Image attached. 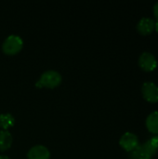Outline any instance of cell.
I'll list each match as a JSON object with an SVG mask.
<instances>
[{"instance_id": "obj_1", "label": "cell", "mask_w": 158, "mask_h": 159, "mask_svg": "<svg viewBox=\"0 0 158 159\" xmlns=\"http://www.w3.org/2000/svg\"><path fill=\"white\" fill-rule=\"evenodd\" d=\"M158 147L151 141L148 140L142 144H139L132 152L129 153L130 159H152L157 153Z\"/></svg>"}, {"instance_id": "obj_2", "label": "cell", "mask_w": 158, "mask_h": 159, "mask_svg": "<svg viewBox=\"0 0 158 159\" xmlns=\"http://www.w3.org/2000/svg\"><path fill=\"white\" fill-rule=\"evenodd\" d=\"M62 77L61 74L55 70H47L44 72L35 86L37 88H48L54 89L61 83Z\"/></svg>"}, {"instance_id": "obj_3", "label": "cell", "mask_w": 158, "mask_h": 159, "mask_svg": "<svg viewBox=\"0 0 158 159\" xmlns=\"http://www.w3.org/2000/svg\"><path fill=\"white\" fill-rule=\"evenodd\" d=\"M23 47V40L20 35L10 34L2 44V51L7 55H15L19 53Z\"/></svg>"}, {"instance_id": "obj_4", "label": "cell", "mask_w": 158, "mask_h": 159, "mask_svg": "<svg viewBox=\"0 0 158 159\" xmlns=\"http://www.w3.org/2000/svg\"><path fill=\"white\" fill-rule=\"evenodd\" d=\"M139 65L145 72H153L157 67V60L154 54L142 52L139 57Z\"/></svg>"}, {"instance_id": "obj_5", "label": "cell", "mask_w": 158, "mask_h": 159, "mask_svg": "<svg viewBox=\"0 0 158 159\" xmlns=\"http://www.w3.org/2000/svg\"><path fill=\"white\" fill-rule=\"evenodd\" d=\"M119 144H120V146L125 151L130 153L135 148L138 147L140 143H139L138 137L134 133H132V132H126V133H124L121 136V138L119 140Z\"/></svg>"}, {"instance_id": "obj_6", "label": "cell", "mask_w": 158, "mask_h": 159, "mask_svg": "<svg viewBox=\"0 0 158 159\" xmlns=\"http://www.w3.org/2000/svg\"><path fill=\"white\" fill-rule=\"evenodd\" d=\"M143 99L151 103L158 102V86L153 82H145L142 87Z\"/></svg>"}, {"instance_id": "obj_7", "label": "cell", "mask_w": 158, "mask_h": 159, "mask_svg": "<svg viewBox=\"0 0 158 159\" xmlns=\"http://www.w3.org/2000/svg\"><path fill=\"white\" fill-rule=\"evenodd\" d=\"M49 150L41 144L33 146L27 153V159H49Z\"/></svg>"}, {"instance_id": "obj_8", "label": "cell", "mask_w": 158, "mask_h": 159, "mask_svg": "<svg viewBox=\"0 0 158 159\" xmlns=\"http://www.w3.org/2000/svg\"><path fill=\"white\" fill-rule=\"evenodd\" d=\"M155 23L156 20H154V19L152 18H148V17L142 18L137 24V31L142 35H148L154 32Z\"/></svg>"}, {"instance_id": "obj_9", "label": "cell", "mask_w": 158, "mask_h": 159, "mask_svg": "<svg viewBox=\"0 0 158 159\" xmlns=\"http://www.w3.org/2000/svg\"><path fill=\"white\" fill-rule=\"evenodd\" d=\"M13 138L9 131L1 130L0 131V151L4 152L9 149L12 145Z\"/></svg>"}, {"instance_id": "obj_10", "label": "cell", "mask_w": 158, "mask_h": 159, "mask_svg": "<svg viewBox=\"0 0 158 159\" xmlns=\"http://www.w3.org/2000/svg\"><path fill=\"white\" fill-rule=\"evenodd\" d=\"M146 128L149 132L158 135V112H153L146 118Z\"/></svg>"}, {"instance_id": "obj_11", "label": "cell", "mask_w": 158, "mask_h": 159, "mask_svg": "<svg viewBox=\"0 0 158 159\" xmlns=\"http://www.w3.org/2000/svg\"><path fill=\"white\" fill-rule=\"evenodd\" d=\"M15 124V118L11 114H2L0 115V127L7 130L8 128H11Z\"/></svg>"}, {"instance_id": "obj_12", "label": "cell", "mask_w": 158, "mask_h": 159, "mask_svg": "<svg viewBox=\"0 0 158 159\" xmlns=\"http://www.w3.org/2000/svg\"><path fill=\"white\" fill-rule=\"evenodd\" d=\"M153 11H154V15L155 17L156 18V20H158V2H156L154 6V8H153Z\"/></svg>"}, {"instance_id": "obj_13", "label": "cell", "mask_w": 158, "mask_h": 159, "mask_svg": "<svg viewBox=\"0 0 158 159\" xmlns=\"http://www.w3.org/2000/svg\"><path fill=\"white\" fill-rule=\"evenodd\" d=\"M150 140H151V141H152V142H153V143H155V144H156V145L158 147V135L154 136V137H153V138H151Z\"/></svg>"}, {"instance_id": "obj_14", "label": "cell", "mask_w": 158, "mask_h": 159, "mask_svg": "<svg viewBox=\"0 0 158 159\" xmlns=\"http://www.w3.org/2000/svg\"><path fill=\"white\" fill-rule=\"evenodd\" d=\"M155 30L158 33V20L156 21V23H155Z\"/></svg>"}, {"instance_id": "obj_15", "label": "cell", "mask_w": 158, "mask_h": 159, "mask_svg": "<svg viewBox=\"0 0 158 159\" xmlns=\"http://www.w3.org/2000/svg\"><path fill=\"white\" fill-rule=\"evenodd\" d=\"M0 159H10L8 157L4 156V155H0Z\"/></svg>"}]
</instances>
